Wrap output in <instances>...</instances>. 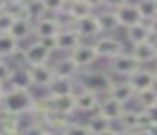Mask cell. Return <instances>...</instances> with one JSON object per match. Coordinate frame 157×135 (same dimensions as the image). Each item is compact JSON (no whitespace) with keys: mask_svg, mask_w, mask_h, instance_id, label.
Segmentation results:
<instances>
[{"mask_svg":"<svg viewBox=\"0 0 157 135\" xmlns=\"http://www.w3.org/2000/svg\"><path fill=\"white\" fill-rule=\"evenodd\" d=\"M4 61H7V59H5V57H2V56H0V64L4 63Z\"/></svg>","mask_w":157,"mask_h":135,"instance_id":"50","label":"cell"},{"mask_svg":"<svg viewBox=\"0 0 157 135\" xmlns=\"http://www.w3.org/2000/svg\"><path fill=\"white\" fill-rule=\"evenodd\" d=\"M85 125H86V128L90 130L91 135H98V133H101V132H105L106 128L112 127V122L106 120L105 117H101L98 111H95V113L88 118V122H86Z\"/></svg>","mask_w":157,"mask_h":135,"instance_id":"24","label":"cell"},{"mask_svg":"<svg viewBox=\"0 0 157 135\" xmlns=\"http://www.w3.org/2000/svg\"><path fill=\"white\" fill-rule=\"evenodd\" d=\"M137 115L139 111H133V110H123V113L120 115V118L117 120V123L120 125L122 130H127V132H133L137 130Z\"/></svg>","mask_w":157,"mask_h":135,"instance_id":"28","label":"cell"},{"mask_svg":"<svg viewBox=\"0 0 157 135\" xmlns=\"http://www.w3.org/2000/svg\"><path fill=\"white\" fill-rule=\"evenodd\" d=\"M98 135H118V130L113 128V127H110V128H106L105 132H101V133H98Z\"/></svg>","mask_w":157,"mask_h":135,"instance_id":"42","label":"cell"},{"mask_svg":"<svg viewBox=\"0 0 157 135\" xmlns=\"http://www.w3.org/2000/svg\"><path fill=\"white\" fill-rule=\"evenodd\" d=\"M154 76H155V79H157V68H155V71H154Z\"/></svg>","mask_w":157,"mask_h":135,"instance_id":"52","label":"cell"},{"mask_svg":"<svg viewBox=\"0 0 157 135\" xmlns=\"http://www.w3.org/2000/svg\"><path fill=\"white\" fill-rule=\"evenodd\" d=\"M24 7H25V19H29L31 22H36V20L42 19L44 15H48L41 0H27L24 3Z\"/></svg>","mask_w":157,"mask_h":135,"instance_id":"25","label":"cell"},{"mask_svg":"<svg viewBox=\"0 0 157 135\" xmlns=\"http://www.w3.org/2000/svg\"><path fill=\"white\" fill-rule=\"evenodd\" d=\"M4 2H5V0H0V12H2V7H4Z\"/></svg>","mask_w":157,"mask_h":135,"instance_id":"49","label":"cell"},{"mask_svg":"<svg viewBox=\"0 0 157 135\" xmlns=\"http://www.w3.org/2000/svg\"><path fill=\"white\" fill-rule=\"evenodd\" d=\"M123 110H125V105L118 103V101H115L110 96H105L103 100H100L98 108H96V111H98L101 117H105L106 120H110L112 123L118 120L120 115L123 113Z\"/></svg>","mask_w":157,"mask_h":135,"instance_id":"16","label":"cell"},{"mask_svg":"<svg viewBox=\"0 0 157 135\" xmlns=\"http://www.w3.org/2000/svg\"><path fill=\"white\" fill-rule=\"evenodd\" d=\"M68 56L75 61L76 66L81 71L90 69V66H93L98 61V56H96V51L93 47V44H86V42H81L78 47H75Z\"/></svg>","mask_w":157,"mask_h":135,"instance_id":"5","label":"cell"},{"mask_svg":"<svg viewBox=\"0 0 157 135\" xmlns=\"http://www.w3.org/2000/svg\"><path fill=\"white\" fill-rule=\"evenodd\" d=\"M83 42V39L78 36L75 29H61L56 36V46H58V51L61 52H71L75 47H78L79 44Z\"/></svg>","mask_w":157,"mask_h":135,"instance_id":"14","label":"cell"},{"mask_svg":"<svg viewBox=\"0 0 157 135\" xmlns=\"http://www.w3.org/2000/svg\"><path fill=\"white\" fill-rule=\"evenodd\" d=\"M147 27H149V32H150V39H157V15L147 22Z\"/></svg>","mask_w":157,"mask_h":135,"instance_id":"39","label":"cell"},{"mask_svg":"<svg viewBox=\"0 0 157 135\" xmlns=\"http://www.w3.org/2000/svg\"><path fill=\"white\" fill-rule=\"evenodd\" d=\"M147 115L150 117V120H152V123H157V105L152 108H149V110H145Z\"/></svg>","mask_w":157,"mask_h":135,"instance_id":"41","label":"cell"},{"mask_svg":"<svg viewBox=\"0 0 157 135\" xmlns=\"http://www.w3.org/2000/svg\"><path fill=\"white\" fill-rule=\"evenodd\" d=\"M21 135H51V132H49L42 123L32 122V123H29L25 128H22Z\"/></svg>","mask_w":157,"mask_h":135,"instance_id":"33","label":"cell"},{"mask_svg":"<svg viewBox=\"0 0 157 135\" xmlns=\"http://www.w3.org/2000/svg\"><path fill=\"white\" fill-rule=\"evenodd\" d=\"M14 71H15V68L12 66L9 61H4V63L0 64V83L7 86L10 78H12V74H14Z\"/></svg>","mask_w":157,"mask_h":135,"instance_id":"34","label":"cell"},{"mask_svg":"<svg viewBox=\"0 0 157 135\" xmlns=\"http://www.w3.org/2000/svg\"><path fill=\"white\" fill-rule=\"evenodd\" d=\"M101 98L96 93L88 90H79L75 93V106L79 113H93L98 108V103Z\"/></svg>","mask_w":157,"mask_h":135,"instance_id":"9","label":"cell"},{"mask_svg":"<svg viewBox=\"0 0 157 135\" xmlns=\"http://www.w3.org/2000/svg\"><path fill=\"white\" fill-rule=\"evenodd\" d=\"M42 5H44L46 14H51V15H56V14L63 12L66 9L64 0H41Z\"/></svg>","mask_w":157,"mask_h":135,"instance_id":"32","label":"cell"},{"mask_svg":"<svg viewBox=\"0 0 157 135\" xmlns=\"http://www.w3.org/2000/svg\"><path fill=\"white\" fill-rule=\"evenodd\" d=\"M19 47H21V46H19V42L9 32L7 34H0V56H2V57L9 59V57H10L12 54L19 49Z\"/></svg>","mask_w":157,"mask_h":135,"instance_id":"27","label":"cell"},{"mask_svg":"<svg viewBox=\"0 0 157 135\" xmlns=\"http://www.w3.org/2000/svg\"><path fill=\"white\" fill-rule=\"evenodd\" d=\"M127 81H128V84L132 86V90L135 91V93L150 90V88H155V84H157V79H155V76H154V71L142 69V68H140L137 73H133Z\"/></svg>","mask_w":157,"mask_h":135,"instance_id":"11","label":"cell"},{"mask_svg":"<svg viewBox=\"0 0 157 135\" xmlns=\"http://www.w3.org/2000/svg\"><path fill=\"white\" fill-rule=\"evenodd\" d=\"M96 15V20H98V25H100V30L101 32H105L106 36H110L112 32H115V30L120 29V24L118 20H117V15L113 10H100L98 14H95Z\"/></svg>","mask_w":157,"mask_h":135,"instance_id":"19","label":"cell"},{"mask_svg":"<svg viewBox=\"0 0 157 135\" xmlns=\"http://www.w3.org/2000/svg\"><path fill=\"white\" fill-rule=\"evenodd\" d=\"M66 12H68L69 17L76 22V20H81V19H85V17H88V15H93L95 10H93L85 0H78V2H75V3H71V5L66 7Z\"/></svg>","mask_w":157,"mask_h":135,"instance_id":"22","label":"cell"},{"mask_svg":"<svg viewBox=\"0 0 157 135\" xmlns=\"http://www.w3.org/2000/svg\"><path fill=\"white\" fill-rule=\"evenodd\" d=\"M93 47L96 51V56L103 57V59H113L117 57L118 54L125 52V46L120 39L113 36H101V37H96V40L93 42Z\"/></svg>","mask_w":157,"mask_h":135,"instance_id":"3","label":"cell"},{"mask_svg":"<svg viewBox=\"0 0 157 135\" xmlns=\"http://www.w3.org/2000/svg\"><path fill=\"white\" fill-rule=\"evenodd\" d=\"M32 24L34 22H31L29 19H24V17L22 19H15L10 30H9V34L21 44V40H27L32 36Z\"/></svg>","mask_w":157,"mask_h":135,"instance_id":"20","label":"cell"},{"mask_svg":"<svg viewBox=\"0 0 157 135\" xmlns=\"http://www.w3.org/2000/svg\"><path fill=\"white\" fill-rule=\"evenodd\" d=\"M0 135H4V133H2V132H0Z\"/></svg>","mask_w":157,"mask_h":135,"instance_id":"53","label":"cell"},{"mask_svg":"<svg viewBox=\"0 0 157 135\" xmlns=\"http://www.w3.org/2000/svg\"><path fill=\"white\" fill-rule=\"evenodd\" d=\"M154 5H155V12H157V0H154Z\"/></svg>","mask_w":157,"mask_h":135,"instance_id":"51","label":"cell"},{"mask_svg":"<svg viewBox=\"0 0 157 135\" xmlns=\"http://www.w3.org/2000/svg\"><path fill=\"white\" fill-rule=\"evenodd\" d=\"M2 12L9 14L14 19H25V7L24 3H17V2H10V0H5L4 7H2Z\"/></svg>","mask_w":157,"mask_h":135,"instance_id":"30","label":"cell"},{"mask_svg":"<svg viewBox=\"0 0 157 135\" xmlns=\"http://www.w3.org/2000/svg\"><path fill=\"white\" fill-rule=\"evenodd\" d=\"M59 135H91L90 130L86 128L85 123H78V122H71L64 130L61 132Z\"/></svg>","mask_w":157,"mask_h":135,"instance_id":"31","label":"cell"},{"mask_svg":"<svg viewBox=\"0 0 157 135\" xmlns=\"http://www.w3.org/2000/svg\"><path fill=\"white\" fill-rule=\"evenodd\" d=\"M133 59L142 66V64L152 63L157 59V42L152 39L145 40V42H140L137 46H132V52Z\"/></svg>","mask_w":157,"mask_h":135,"instance_id":"10","label":"cell"},{"mask_svg":"<svg viewBox=\"0 0 157 135\" xmlns=\"http://www.w3.org/2000/svg\"><path fill=\"white\" fill-rule=\"evenodd\" d=\"M115 15H117V20H118L120 27H125V29L135 25V24L144 22L140 14H139V10H137V7H135V3H132V2H127L125 5L117 9Z\"/></svg>","mask_w":157,"mask_h":135,"instance_id":"13","label":"cell"},{"mask_svg":"<svg viewBox=\"0 0 157 135\" xmlns=\"http://www.w3.org/2000/svg\"><path fill=\"white\" fill-rule=\"evenodd\" d=\"M5 90H7V86L0 83V101H2V98H4V94H5Z\"/></svg>","mask_w":157,"mask_h":135,"instance_id":"45","label":"cell"},{"mask_svg":"<svg viewBox=\"0 0 157 135\" xmlns=\"http://www.w3.org/2000/svg\"><path fill=\"white\" fill-rule=\"evenodd\" d=\"M0 113H2V110H0Z\"/></svg>","mask_w":157,"mask_h":135,"instance_id":"55","label":"cell"},{"mask_svg":"<svg viewBox=\"0 0 157 135\" xmlns=\"http://www.w3.org/2000/svg\"><path fill=\"white\" fill-rule=\"evenodd\" d=\"M135 7H137V10H139V14H140L144 22H149V20H152L154 17L157 15L154 0H139V2H135Z\"/></svg>","mask_w":157,"mask_h":135,"instance_id":"29","label":"cell"},{"mask_svg":"<svg viewBox=\"0 0 157 135\" xmlns=\"http://www.w3.org/2000/svg\"><path fill=\"white\" fill-rule=\"evenodd\" d=\"M86 3H88L90 7H91L93 10L95 9H101L103 7V2H105V0H85Z\"/></svg>","mask_w":157,"mask_h":135,"instance_id":"40","label":"cell"},{"mask_svg":"<svg viewBox=\"0 0 157 135\" xmlns=\"http://www.w3.org/2000/svg\"><path fill=\"white\" fill-rule=\"evenodd\" d=\"M51 135H56V133H51Z\"/></svg>","mask_w":157,"mask_h":135,"instance_id":"54","label":"cell"},{"mask_svg":"<svg viewBox=\"0 0 157 135\" xmlns=\"http://www.w3.org/2000/svg\"><path fill=\"white\" fill-rule=\"evenodd\" d=\"M52 69H54L56 76L71 78V79H76L78 74H79V71H81L69 56H64V57H61L59 61H56V63L52 64Z\"/></svg>","mask_w":157,"mask_h":135,"instance_id":"17","label":"cell"},{"mask_svg":"<svg viewBox=\"0 0 157 135\" xmlns=\"http://www.w3.org/2000/svg\"><path fill=\"white\" fill-rule=\"evenodd\" d=\"M61 30V25L54 15H44L42 19L32 24V36L36 39H46V37H56Z\"/></svg>","mask_w":157,"mask_h":135,"instance_id":"6","label":"cell"},{"mask_svg":"<svg viewBox=\"0 0 157 135\" xmlns=\"http://www.w3.org/2000/svg\"><path fill=\"white\" fill-rule=\"evenodd\" d=\"M27 73L31 78L32 86H37L44 90L52 79H54V69H52V64L46 63V64H37V66H27Z\"/></svg>","mask_w":157,"mask_h":135,"instance_id":"7","label":"cell"},{"mask_svg":"<svg viewBox=\"0 0 157 135\" xmlns=\"http://www.w3.org/2000/svg\"><path fill=\"white\" fill-rule=\"evenodd\" d=\"M37 98L34 96L31 90H21V88H9L0 101V110L7 115L14 117H24L31 115L36 108Z\"/></svg>","mask_w":157,"mask_h":135,"instance_id":"1","label":"cell"},{"mask_svg":"<svg viewBox=\"0 0 157 135\" xmlns=\"http://www.w3.org/2000/svg\"><path fill=\"white\" fill-rule=\"evenodd\" d=\"M149 132H150L152 135H157V123H152V125H150V127H149Z\"/></svg>","mask_w":157,"mask_h":135,"instance_id":"44","label":"cell"},{"mask_svg":"<svg viewBox=\"0 0 157 135\" xmlns=\"http://www.w3.org/2000/svg\"><path fill=\"white\" fill-rule=\"evenodd\" d=\"M152 125V120L147 115L145 110H140L139 115H137V130H142V128H149Z\"/></svg>","mask_w":157,"mask_h":135,"instance_id":"36","label":"cell"},{"mask_svg":"<svg viewBox=\"0 0 157 135\" xmlns=\"http://www.w3.org/2000/svg\"><path fill=\"white\" fill-rule=\"evenodd\" d=\"M140 68L142 66L133 59V56L130 52H122L117 57H113V59L108 61V69L112 71V73H115L117 76L127 78V79H128L133 73H137Z\"/></svg>","mask_w":157,"mask_h":135,"instance_id":"4","label":"cell"},{"mask_svg":"<svg viewBox=\"0 0 157 135\" xmlns=\"http://www.w3.org/2000/svg\"><path fill=\"white\" fill-rule=\"evenodd\" d=\"M127 2H128V0H105V2H103V9L113 10V12H115L117 9H120L122 5H125Z\"/></svg>","mask_w":157,"mask_h":135,"instance_id":"38","label":"cell"},{"mask_svg":"<svg viewBox=\"0 0 157 135\" xmlns=\"http://www.w3.org/2000/svg\"><path fill=\"white\" fill-rule=\"evenodd\" d=\"M10 2H17V3H25L27 0H10Z\"/></svg>","mask_w":157,"mask_h":135,"instance_id":"48","label":"cell"},{"mask_svg":"<svg viewBox=\"0 0 157 135\" xmlns=\"http://www.w3.org/2000/svg\"><path fill=\"white\" fill-rule=\"evenodd\" d=\"M113 78L106 71L100 69H83L76 78V86L79 90H88L96 93L98 96H106L110 88L113 86Z\"/></svg>","mask_w":157,"mask_h":135,"instance_id":"2","label":"cell"},{"mask_svg":"<svg viewBox=\"0 0 157 135\" xmlns=\"http://www.w3.org/2000/svg\"><path fill=\"white\" fill-rule=\"evenodd\" d=\"M24 56H25L27 66H37V64L49 63L52 54L49 52L48 49H44L37 40H34V42H29L27 46L24 47Z\"/></svg>","mask_w":157,"mask_h":135,"instance_id":"12","label":"cell"},{"mask_svg":"<svg viewBox=\"0 0 157 135\" xmlns=\"http://www.w3.org/2000/svg\"><path fill=\"white\" fill-rule=\"evenodd\" d=\"M75 2H78V0H64L66 7H68V5H71V3H75Z\"/></svg>","mask_w":157,"mask_h":135,"instance_id":"47","label":"cell"},{"mask_svg":"<svg viewBox=\"0 0 157 135\" xmlns=\"http://www.w3.org/2000/svg\"><path fill=\"white\" fill-rule=\"evenodd\" d=\"M125 34H127V40L132 46H137V44L145 42V40L150 39V32H149V27H147V22H140V24H135V25L128 27Z\"/></svg>","mask_w":157,"mask_h":135,"instance_id":"21","label":"cell"},{"mask_svg":"<svg viewBox=\"0 0 157 135\" xmlns=\"http://www.w3.org/2000/svg\"><path fill=\"white\" fill-rule=\"evenodd\" d=\"M36 40H37L44 49H48L51 54L58 51V46H56V37H46V39H36Z\"/></svg>","mask_w":157,"mask_h":135,"instance_id":"37","label":"cell"},{"mask_svg":"<svg viewBox=\"0 0 157 135\" xmlns=\"http://www.w3.org/2000/svg\"><path fill=\"white\" fill-rule=\"evenodd\" d=\"M7 86L9 88H21V90H31L32 83H31V78H29L27 68H19V69L15 68V71L12 74Z\"/></svg>","mask_w":157,"mask_h":135,"instance_id":"23","label":"cell"},{"mask_svg":"<svg viewBox=\"0 0 157 135\" xmlns=\"http://www.w3.org/2000/svg\"><path fill=\"white\" fill-rule=\"evenodd\" d=\"M76 79L71 78H61L54 76V79L44 88L46 96H63V94H73L76 93Z\"/></svg>","mask_w":157,"mask_h":135,"instance_id":"8","label":"cell"},{"mask_svg":"<svg viewBox=\"0 0 157 135\" xmlns=\"http://www.w3.org/2000/svg\"><path fill=\"white\" fill-rule=\"evenodd\" d=\"M133 135H152L149 128H142V130H133Z\"/></svg>","mask_w":157,"mask_h":135,"instance_id":"43","label":"cell"},{"mask_svg":"<svg viewBox=\"0 0 157 135\" xmlns=\"http://www.w3.org/2000/svg\"><path fill=\"white\" fill-rule=\"evenodd\" d=\"M118 135H133V132H127V130H120Z\"/></svg>","mask_w":157,"mask_h":135,"instance_id":"46","label":"cell"},{"mask_svg":"<svg viewBox=\"0 0 157 135\" xmlns=\"http://www.w3.org/2000/svg\"><path fill=\"white\" fill-rule=\"evenodd\" d=\"M73 29L78 32V36L81 37V39H93V37H98L100 34H101L95 14L85 17V19H81V20H76Z\"/></svg>","mask_w":157,"mask_h":135,"instance_id":"15","label":"cell"},{"mask_svg":"<svg viewBox=\"0 0 157 135\" xmlns=\"http://www.w3.org/2000/svg\"><path fill=\"white\" fill-rule=\"evenodd\" d=\"M135 101L142 110H149V108L155 106L157 105V90L155 88H150V90L135 93Z\"/></svg>","mask_w":157,"mask_h":135,"instance_id":"26","label":"cell"},{"mask_svg":"<svg viewBox=\"0 0 157 135\" xmlns=\"http://www.w3.org/2000/svg\"><path fill=\"white\" fill-rule=\"evenodd\" d=\"M14 17H10L9 14L0 12V34H7L10 30L12 24H14Z\"/></svg>","mask_w":157,"mask_h":135,"instance_id":"35","label":"cell"},{"mask_svg":"<svg viewBox=\"0 0 157 135\" xmlns=\"http://www.w3.org/2000/svg\"><path fill=\"white\" fill-rule=\"evenodd\" d=\"M106 96L113 98L115 101H118V103H122V105H127L130 100L135 98V91L132 90L128 81H120V83H113V86L110 88Z\"/></svg>","mask_w":157,"mask_h":135,"instance_id":"18","label":"cell"}]
</instances>
